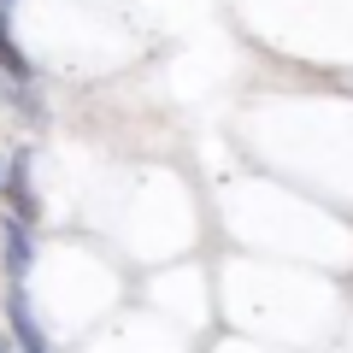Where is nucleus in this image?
<instances>
[{
  "label": "nucleus",
  "mask_w": 353,
  "mask_h": 353,
  "mask_svg": "<svg viewBox=\"0 0 353 353\" xmlns=\"http://www.w3.org/2000/svg\"><path fill=\"white\" fill-rule=\"evenodd\" d=\"M6 206H12V218H24V224H36L41 201H36V183H30V148H18L12 159H6Z\"/></svg>",
  "instance_id": "nucleus-1"
},
{
  "label": "nucleus",
  "mask_w": 353,
  "mask_h": 353,
  "mask_svg": "<svg viewBox=\"0 0 353 353\" xmlns=\"http://www.w3.org/2000/svg\"><path fill=\"white\" fill-rule=\"evenodd\" d=\"M0 265H6V277H12V283H24L30 265H36L30 224H24V218H12V212H6V224H0Z\"/></svg>",
  "instance_id": "nucleus-2"
},
{
  "label": "nucleus",
  "mask_w": 353,
  "mask_h": 353,
  "mask_svg": "<svg viewBox=\"0 0 353 353\" xmlns=\"http://www.w3.org/2000/svg\"><path fill=\"white\" fill-rule=\"evenodd\" d=\"M6 318H12V330H18V347H24V353H48V336H41L36 312H30V294H24V283H12V294H6Z\"/></svg>",
  "instance_id": "nucleus-3"
},
{
  "label": "nucleus",
  "mask_w": 353,
  "mask_h": 353,
  "mask_svg": "<svg viewBox=\"0 0 353 353\" xmlns=\"http://www.w3.org/2000/svg\"><path fill=\"white\" fill-rule=\"evenodd\" d=\"M0 71L18 77V83H30V59H24V48L12 41V6H0Z\"/></svg>",
  "instance_id": "nucleus-4"
},
{
  "label": "nucleus",
  "mask_w": 353,
  "mask_h": 353,
  "mask_svg": "<svg viewBox=\"0 0 353 353\" xmlns=\"http://www.w3.org/2000/svg\"><path fill=\"white\" fill-rule=\"evenodd\" d=\"M0 353H12V347H6V336H0Z\"/></svg>",
  "instance_id": "nucleus-5"
}]
</instances>
